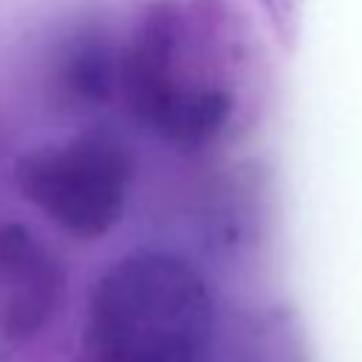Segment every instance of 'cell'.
Instances as JSON below:
<instances>
[{
	"label": "cell",
	"mask_w": 362,
	"mask_h": 362,
	"mask_svg": "<svg viewBox=\"0 0 362 362\" xmlns=\"http://www.w3.org/2000/svg\"><path fill=\"white\" fill-rule=\"evenodd\" d=\"M255 57L223 0H153L119 48L127 113L178 150H206L246 113Z\"/></svg>",
	"instance_id": "6da1fadb"
},
{
	"label": "cell",
	"mask_w": 362,
	"mask_h": 362,
	"mask_svg": "<svg viewBox=\"0 0 362 362\" xmlns=\"http://www.w3.org/2000/svg\"><path fill=\"white\" fill-rule=\"evenodd\" d=\"M215 300L201 272L170 252H130L90 288L88 362H209Z\"/></svg>",
	"instance_id": "7a4b0ae2"
},
{
	"label": "cell",
	"mask_w": 362,
	"mask_h": 362,
	"mask_svg": "<svg viewBox=\"0 0 362 362\" xmlns=\"http://www.w3.org/2000/svg\"><path fill=\"white\" fill-rule=\"evenodd\" d=\"M14 184L65 235L96 240L127 209L136 184V156L119 133L90 127L23 153L14 167Z\"/></svg>",
	"instance_id": "3957f363"
},
{
	"label": "cell",
	"mask_w": 362,
	"mask_h": 362,
	"mask_svg": "<svg viewBox=\"0 0 362 362\" xmlns=\"http://www.w3.org/2000/svg\"><path fill=\"white\" fill-rule=\"evenodd\" d=\"M65 297V269L51 246L20 221H0V334L37 337Z\"/></svg>",
	"instance_id": "277c9868"
},
{
	"label": "cell",
	"mask_w": 362,
	"mask_h": 362,
	"mask_svg": "<svg viewBox=\"0 0 362 362\" xmlns=\"http://www.w3.org/2000/svg\"><path fill=\"white\" fill-rule=\"evenodd\" d=\"M51 68V90L65 107H99L119 93V48L99 28L71 34Z\"/></svg>",
	"instance_id": "5b68a950"
},
{
	"label": "cell",
	"mask_w": 362,
	"mask_h": 362,
	"mask_svg": "<svg viewBox=\"0 0 362 362\" xmlns=\"http://www.w3.org/2000/svg\"><path fill=\"white\" fill-rule=\"evenodd\" d=\"M269 17H274L277 28H280V37L288 40V31L297 25V6L300 0H263Z\"/></svg>",
	"instance_id": "8992f818"
}]
</instances>
